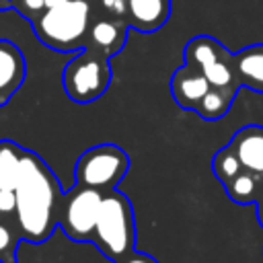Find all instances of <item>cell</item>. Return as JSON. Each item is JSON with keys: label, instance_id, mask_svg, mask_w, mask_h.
Wrapping results in <instances>:
<instances>
[{"label": "cell", "instance_id": "cell-9", "mask_svg": "<svg viewBox=\"0 0 263 263\" xmlns=\"http://www.w3.org/2000/svg\"><path fill=\"white\" fill-rule=\"evenodd\" d=\"M27 78V60L18 45L0 39V107L6 105Z\"/></svg>", "mask_w": 263, "mask_h": 263}, {"label": "cell", "instance_id": "cell-2", "mask_svg": "<svg viewBox=\"0 0 263 263\" xmlns=\"http://www.w3.org/2000/svg\"><path fill=\"white\" fill-rule=\"evenodd\" d=\"M92 21V0H70L45 8L31 25L37 39L53 51L70 53L86 47Z\"/></svg>", "mask_w": 263, "mask_h": 263}, {"label": "cell", "instance_id": "cell-24", "mask_svg": "<svg viewBox=\"0 0 263 263\" xmlns=\"http://www.w3.org/2000/svg\"><path fill=\"white\" fill-rule=\"evenodd\" d=\"M66 2H70V0H45V8H53V6H60Z\"/></svg>", "mask_w": 263, "mask_h": 263}, {"label": "cell", "instance_id": "cell-15", "mask_svg": "<svg viewBox=\"0 0 263 263\" xmlns=\"http://www.w3.org/2000/svg\"><path fill=\"white\" fill-rule=\"evenodd\" d=\"M228 197L234 201V203H240V205H247V203H257L261 191H263V179H259L257 175L249 173V171H240L234 179H230L226 185H224Z\"/></svg>", "mask_w": 263, "mask_h": 263}, {"label": "cell", "instance_id": "cell-6", "mask_svg": "<svg viewBox=\"0 0 263 263\" xmlns=\"http://www.w3.org/2000/svg\"><path fill=\"white\" fill-rule=\"evenodd\" d=\"M111 76L113 72L107 58L90 49H82L66 64L62 72V84L66 95L74 103L86 105V103H95L107 92L111 84Z\"/></svg>", "mask_w": 263, "mask_h": 263}, {"label": "cell", "instance_id": "cell-3", "mask_svg": "<svg viewBox=\"0 0 263 263\" xmlns=\"http://www.w3.org/2000/svg\"><path fill=\"white\" fill-rule=\"evenodd\" d=\"M95 245L111 261H121L136 247V222L129 199L113 189L103 193L99 218L95 226Z\"/></svg>", "mask_w": 263, "mask_h": 263}, {"label": "cell", "instance_id": "cell-19", "mask_svg": "<svg viewBox=\"0 0 263 263\" xmlns=\"http://www.w3.org/2000/svg\"><path fill=\"white\" fill-rule=\"evenodd\" d=\"M6 8L16 10L23 18L33 23L45 10V0H0V10H6Z\"/></svg>", "mask_w": 263, "mask_h": 263}, {"label": "cell", "instance_id": "cell-4", "mask_svg": "<svg viewBox=\"0 0 263 263\" xmlns=\"http://www.w3.org/2000/svg\"><path fill=\"white\" fill-rule=\"evenodd\" d=\"M183 58L185 66L201 72L212 88L226 90L232 97H236L238 88H242L236 74L234 53H230L218 39L210 35L191 37L183 49Z\"/></svg>", "mask_w": 263, "mask_h": 263}, {"label": "cell", "instance_id": "cell-17", "mask_svg": "<svg viewBox=\"0 0 263 263\" xmlns=\"http://www.w3.org/2000/svg\"><path fill=\"white\" fill-rule=\"evenodd\" d=\"M212 171H214L216 179L222 185H226L230 179H234L242 171V164H240V160H238V156H236V152L232 150L230 144H226L224 148H220L214 154V158H212Z\"/></svg>", "mask_w": 263, "mask_h": 263}, {"label": "cell", "instance_id": "cell-22", "mask_svg": "<svg viewBox=\"0 0 263 263\" xmlns=\"http://www.w3.org/2000/svg\"><path fill=\"white\" fill-rule=\"evenodd\" d=\"M115 263H158L154 257H150V255H146V253H138V251H134V253H129L127 257H123L121 261H115Z\"/></svg>", "mask_w": 263, "mask_h": 263}, {"label": "cell", "instance_id": "cell-20", "mask_svg": "<svg viewBox=\"0 0 263 263\" xmlns=\"http://www.w3.org/2000/svg\"><path fill=\"white\" fill-rule=\"evenodd\" d=\"M92 10L111 18H127V0H92Z\"/></svg>", "mask_w": 263, "mask_h": 263}, {"label": "cell", "instance_id": "cell-7", "mask_svg": "<svg viewBox=\"0 0 263 263\" xmlns=\"http://www.w3.org/2000/svg\"><path fill=\"white\" fill-rule=\"evenodd\" d=\"M101 201H103L101 191L80 185H74L68 193H64L58 214V226L64 230V234L70 240L76 242L92 240Z\"/></svg>", "mask_w": 263, "mask_h": 263}, {"label": "cell", "instance_id": "cell-14", "mask_svg": "<svg viewBox=\"0 0 263 263\" xmlns=\"http://www.w3.org/2000/svg\"><path fill=\"white\" fill-rule=\"evenodd\" d=\"M25 148L12 140H0V189L14 191Z\"/></svg>", "mask_w": 263, "mask_h": 263}, {"label": "cell", "instance_id": "cell-21", "mask_svg": "<svg viewBox=\"0 0 263 263\" xmlns=\"http://www.w3.org/2000/svg\"><path fill=\"white\" fill-rule=\"evenodd\" d=\"M16 212V195L14 191L0 189V216H14Z\"/></svg>", "mask_w": 263, "mask_h": 263}, {"label": "cell", "instance_id": "cell-13", "mask_svg": "<svg viewBox=\"0 0 263 263\" xmlns=\"http://www.w3.org/2000/svg\"><path fill=\"white\" fill-rule=\"evenodd\" d=\"M234 64L240 86L263 92V43L249 45L234 53Z\"/></svg>", "mask_w": 263, "mask_h": 263}, {"label": "cell", "instance_id": "cell-11", "mask_svg": "<svg viewBox=\"0 0 263 263\" xmlns=\"http://www.w3.org/2000/svg\"><path fill=\"white\" fill-rule=\"evenodd\" d=\"M171 0H127V25L140 33H154L171 18Z\"/></svg>", "mask_w": 263, "mask_h": 263}, {"label": "cell", "instance_id": "cell-8", "mask_svg": "<svg viewBox=\"0 0 263 263\" xmlns=\"http://www.w3.org/2000/svg\"><path fill=\"white\" fill-rule=\"evenodd\" d=\"M127 21L121 18H111L105 14H99L92 10V21H90V29H88V39H86V47L103 58H113L117 55L127 41Z\"/></svg>", "mask_w": 263, "mask_h": 263}, {"label": "cell", "instance_id": "cell-10", "mask_svg": "<svg viewBox=\"0 0 263 263\" xmlns=\"http://www.w3.org/2000/svg\"><path fill=\"white\" fill-rule=\"evenodd\" d=\"M210 88L212 86L205 80V76L191 66H181L171 76V95H173L175 103L189 111L197 109L199 101L205 97V92Z\"/></svg>", "mask_w": 263, "mask_h": 263}, {"label": "cell", "instance_id": "cell-18", "mask_svg": "<svg viewBox=\"0 0 263 263\" xmlns=\"http://www.w3.org/2000/svg\"><path fill=\"white\" fill-rule=\"evenodd\" d=\"M21 230L14 224L0 220V263H16V247L21 242Z\"/></svg>", "mask_w": 263, "mask_h": 263}, {"label": "cell", "instance_id": "cell-1", "mask_svg": "<svg viewBox=\"0 0 263 263\" xmlns=\"http://www.w3.org/2000/svg\"><path fill=\"white\" fill-rule=\"evenodd\" d=\"M14 195V222L21 230V236L29 242H45L58 226L64 193L53 171L39 154L31 150L23 152Z\"/></svg>", "mask_w": 263, "mask_h": 263}, {"label": "cell", "instance_id": "cell-5", "mask_svg": "<svg viewBox=\"0 0 263 263\" xmlns=\"http://www.w3.org/2000/svg\"><path fill=\"white\" fill-rule=\"evenodd\" d=\"M129 168V156L117 144H99L80 154L74 166L76 185L101 193L117 189Z\"/></svg>", "mask_w": 263, "mask_h": 263}, {"label": "cell", "instance_id": "cell-16", "mask_svg": "<svg viewBox=\"0 0 263 263\" xmlns=\"http://www.w3.org/2000/svg\"><path fill=\"white\" fill-rule=\"evenodd\" d=\"M232 103H234V97L228 95L226 90L210 88L205 92V97L199 101L195 113L201 119H205V121H218V119H222L228 113V109L232 107Z\"/></svg>", "mask_w": 263, "mask_h": 263}, {"label": "cell", "instance_id": "cell-23", "mask_svg": "<svg viewBox=\"0 0 263 263\" xmlns=\"http://www.w3.org/2000/svg\"><path fill=\"white\" fill-rule=\"evenodd\" d=\"M257 218H259V224L263 226V191H261V195L257 199Z\"/></svg>", "mask_w": 263, "mask_h": 263}, {"label": "cell", "instance_id": "cell-12", "mask_svg": "<svg viewBox=\"0 0 263 263\" xmlns=\"http://www.w3.org/2000/svg\"><path fill=\"white\" fill-rule=\"evenodd\" d=\"M230 146L236 152L242 168L263 179V125L253 123L240 127L232 136Z\"/></svg>", "mask_w": 263, "mask_h": 263}]
</instances>
